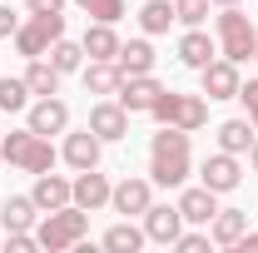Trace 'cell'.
<instances>
[{
    "instance_id": "1",
    "label": "cell",
    "mask_w": 258,
    "mask_h": 253,
    "mask_svg": "<svg viewBox=\"0 0 258 253\" xmlns=\"http://www.w3.org/2000/svg\"><path fill=\"white\" fill-rule=\"evenodd\" d=\"M194 174V149H189V129L159 124V134L149 139V179L164 189H184V179Z\"/></svg>"
},
{
    "instance_id": "2",
    "label": "cell",
    "mask_w": 258,
    "mask_h": 253,
    "mask_svg": "<svg viewBox=\"0 0 258 253\" xmlns=\"http://www.w3.org/2000/svg\"><path fill=\"white\" fill-rule=\"evenodd\" d=\"M0 159H5L10 169L45 174V169H55V144L25 124V129H10V134H0Z\"/></svg>"
},
{
    "instance_id": "3",
    "label": "cell",
    "mask_w": 258,
    "mask_h": 253,
    "mask_svg": "<svg viewBox=\"0 0 258 253\" xmlns=\"http://www.w3.org/2000/svg\"><path fill=\"white\" fill-rule=\"evenodd\" d=\"M85 233H90V209H80V204L50 209L45 219L35 223V238H40V248H45V253H64V248H75Z\"/></svg>"
},
{
    "instance_id": "4",
    "label": "cell",
    "mask_w": 258,
    "mask_h": 253,
    "mask_svg": "<svg viewBox=\"0 0 258 253\" xmlns=\"http://www.w3.org/2000/svg\"><path fill=\"white\" fill-rule=\"evenodd\" d=\"M253 50H258L253 20L238 5H219V55L233 60V65H243V60H253Z\"/></svg>"
},
{
    "instance_id": "5",
    "label": "cell",
    "mask_w": 258,
    "mask_h": 253,
    "mask_svg": "<svg viewBox=\"0 0 258 253\" xmlns=\"http://www.w3.org/2000/svg\"><path fill=\"white\" fill-rule=\"evenodd\" d=\"M149 114L159 119V124H174V129H204L209 124V99L204 95H179V90H164L154 104H149Z\"/></svg>"
},
{
    "instance_id": "6",
    "label": "cell",
    "mask_w": 258,
    "mask_h": 253,
    "mask_svg": "<svg viewBox=\"0 0 258 253\" xmlns=\"http://www.w3.org/2000/svg\"><path fill=\"white\" fill-rule=\"evenodd\" d=\"M60 35H64V15H30L10 40H15V50H20L25 60H40V55H50V45H55Z\"/></svg>"
},
{
    "instance_id": "7",
    "label": "cell",
    "mask_w": 258,
    "mask_h": 253,
    "mask_svg": "<svg viewBox=\"0 0 258 253\" xmlns=\"http://www.w3.org/2000/svg\"><path fill=\"white\" fill-rule=\"evenodd\" d=\"M199 184L214 194H233L238 184H243V169H238V154H228V149H219V154H209L204 164H199Z\"/></svg>"
},
{
    "instance_id": "8",
    "label": "cell",
    "mask_w": 258,
    "mask_h": 253,
    "mask_svg": "<svg viewBox=\"0 0 258 253\" xmlns=\"http://www.w3.org/2000/svg\"><path fill=\"white\" fill-rule=\"evenodd\" d=\"M238 85L243 80H238V65L233 60H219L214 55V60L199 70V95L204 99H238Z\"/></svg>"
},
{
    "instance_id": "9",
    "label": "cell",
    "mask_w": 258,
    "mask_h": 253,
    "mask_svg": "<svg viewBox=\"0 0 258 253\" xmlns=\"http://www.w3.org/2000/svg\"><path fill=\"white\" fill-rule=\"evenodd\" d=\"M99 149H104V139H99L95 129L85 124V129H64V164L80 174V169H99Z\"/></svg>"
},
{
    "instance_id": "10",
    "label": "cell",
    "mask_w": 258,
    "mask_h": 253,
    "mask_svg": "<svg viewBox=\"0 0 258 253\" xmlns=\"http://www.w3.org/2000/svg\"><path fill=\"white\" fill-rule=\"evenodd\" d=\"M154 204V179H119L114 194H109V209L114 214H124V219H144V209Z\"/></svg>"
},
{
    "instance_id": "11",
    "label": "cell",
    "mask_w": 258,
    "mask_h": 253,
    "mask_svg": "<svg viewBox=\"0 0 258 253\" xmlns=\"http://www.w3.org/2000/svg\"><path fill=\"white\" fill-rule=\"evenodd\" d=\"M179 233H184L179 204H149V209H144V238H149V243H169V248H174Z\"/></svg>"
},
{
    "instance_id": "12",
    "label": "cell",
    "mask_w": 258,
    "mask_h": 253,
    "mask_svg": "<svg viewBox=\"0 0 258 253\" xmlns=\"http://www.w3.org/2000/svg\"><path fill=\"white\" fill-rule=\"evenodd\" d=\"M90 129H95L104 144H114V139L129 134V109L119 99H95V104H90Z\"/></svg>"
},
{
    "instance_id": "13",
    "label": "cell",
    "mask_w": 258,
    "mask_h": 253,
    "mask_svg": "<svg viewBox=\"0 0 258 253\" xmlns=\"http://www.w3.org/2000/svg\"><path fill=\"white\" fill-rule=\"evenodd\" d=\"M30 199H35V209L40 214H50V209H64V204H75V179H64V174H35V189H30Z\"/></svg>"
},
{
    "instance_id": "14",
    "label": "cell",
    "mask_w": 258,
    "mask_h": 253,
    "mask_svg": "<svg viewBox=\"0 0 258 253\" xmlns=\"http://www.w3.org/2000/svg\"><path fill=\"white\" fill-rule=\"evenodd\" d=\"M164 95V85L154 80V75H124V85H119V104H124L129 114H149V104Z\"/></svg>"
},
{
    "instance_id": "15",
    "label": "cell",
    "mask_w": 258,
    "mask_h": 253,
    "mask_svg": "<svg viewBox=\"0 0 258 253\" xmlns=\"http://www.w3.org/2000/svg\"><path fill=\"white\" fill-rule=\"evenodd\" d=\"M25 124H30L35 134H45V139H50V134H64V129H70V104H64L60 95H45L40 104H30V119H25Z\"/></svg>"
},
{
    "instance_id": "16",
    "label": "cell",
    "mask_w": 258,
    "mask_h": 253,
    "mask_svg": "<svg viewBox=\"0 0 258 253\" xmlns=\"http://www.w3.org/2000/svg\"><path fill=\"white\" fill-rule=\"evenodd\" d=\"M109 194H114V184H109L99 169H80V174H75V204H80V209L95 214V209L109 204Z\"/></svg>"
},
{
    "instance_id": "17",
    "label": "cell",
    "mask_w": 258,
    "mask_h": 253,
    "mask_svg": "<svg viewBox=\"0 0 258 253\" xmlns=\"http://www.w3.org/2000/svg\"><path fill=\"white\" fill-rule=\"evenodd\" d=\"M179 214H184V223H194V228H209V219L219 214V194L214 189H184L179 194Z\"/></svg>"
},
{
    "instance_id": "18",
    "label": "cell",
    "mask_w": 258,
    "mask_h": 253,
    "mask_svg": "<svg viewBox=\"0 0 258 253\" xmlns=\"http://www.w3.org/2000/svg\"><path fill=\"white\" fill-rule=\"evenodd\" d=\"M119 85H124V70H119L114 60H90V65H85V90H90V95L114 99Z\"/></svg>"
},
{
    "instance_id": "19",
    "label": "cell",
    "mask_w": 258,
    "mask_h": 253,
    "mask_svg": "<svg viewBox=\"0 0 258 253\" xmlns=\"http://www.w3.org/2000/svg\"><path fill=\"white\" fill-rule=\"evenodd\" d=\"M243 228H248V214H243V209H219V214L209 219V238H214L219 248H233V243L243 238Z\"/></svg>"
},
{
    "instance_id": "20",
    "label": "cell",
    "mask_w": 258,
    "mask_h": 253,
    "mask_svg": "<svg viewBox=\"0 0 258 253\" xmlns=\"http://www.w3.org/2000/svg\"><path fill=\"white\" fill-rule=\"evenodd\" d=\"M214 55H219V45H214L209 35L199 30V25H189V30L179 35V60L189 65V70H204V65L214 60Z\"/></svg>"
},
{
    "instance_id": "21",
    "label": "cell",
    "mask_w": 258,
    "mask_h": 253,
    "mask_svg": "<svg viewBox=\"0 0 258 253\" xmlns=\"http://www.w3.org/2000/svg\"><path fill=\"white\" fill-rule=\"evenodd\" d=\"M80 45H85V55H90V60H114L124 40L114 35V25H109V20H95V25L85 30V40H80Z\"/></svg>"
},
{
    "instance_id": "22",
    "label": "cell",
    "mask_w": 258,
    "mask_h": 253,
    "mask_svg": "<svg viewBox=\"0 0 258 253\" xmlns=\"http://www.w3.org/2000/svg\"><path fill=\"white\" fill-rule=\"evenodd\" d=\"M35 219H40V209H35L30 194H10V199L0 204V223H5V233H10V228H35Z\"/></svg>"
},
{
    "instance_id": "23",
    "label": "cell",
    "mask_w": 258,
    "mask_h": 253,
    "mask_svg": "<svg viewBox=\"0 0 258 253\" xmlns=\"http://www.w3.org/2000/svg\"><path fill=\"white\" fill-rule=\"evenodd\" d=\"M114 65H119L124 75H154V45H149V40H129V45H119Z\"/></svg>"
},
{
    "instance_id": "24",
    "label": "cell",
    "mask_w": 258,
    "mask_h": 253,
    "mask_svg": "<svg viewBox=\"0 0 258 253\" xmlns=\"http://www.w3.org/2000/svg\"><path fill=\"white\" fill-rule=\"evenodd\" d=\"M253 119L243 114V119H224L219 124V149H228V154H248V144H253Z\"/></svg>"
},
{
    "instance_id": "25",
    "label": "cell",
    "mask_w": 258,
    "mask_h": 253,
    "mask_svg": "<svg viewBox=\"0 0 258 253\" xmlns=\"http://www.w3.org/2000/svg\"><path fill=\"white\" fill-rule=\"evenodd\" d=\"M25 85H30V95H40V99H45V95H60V70L40 55V60H30V70H25Z\"/></svg>"
},
{
    "instance_id": "26",
    "label": "cell",
    "mask_w": 258,
    "mask_h": 253,
    "mask_svg": "<svg viewBox=\"0 0 258 253\" xmlns=\"http://www.w3.org/2000/svg\"><path fill=\"white\" fill-rule=\"evenodd\" d=\"M99 243H104L109 253H139L144 243H149V238H144V228H134V223L124 219V223H114V228H109Z\"/></svg>"
},
{
    "instance_id": "27",
    "label": "cell",
    "mask_w": 258,
    "mask_h": 253,
    "mask_svg": "<svg viewBox=\"0 0 258 253\" xmlns=\"http://www.w3.org/2000/svg\"><path fill=\"white\" fill-rule=\"evenodd\" d=\"M139 25H144V35H164L174 25V5L169 0H144L139 5Z\"/></svg>"
},
{
    "instance_id": "28",
    "label": "cell",
    "mask_w": 258,
    "mask_h": 253,
    "mask_svg": "<svg viewBox=\"0 0 258 253\" xmlns=\"http://www.w3.org/2000/svg\"><path fill=\"white\" fill-rule=\"evenodd\" d=\"M50 65H55V70H60V75H70V70H80V65H85V45H80V40H55V45H50Z\"/></svg>"
},
{
    "instance_id": "29",
    "label": "cell",
    "mask_w": 258,
    "mask_h": 253,
    "mask_svg": "<svg viewBox=\"0 0 258 253\" xmlns=\"http://www.w3.org/2000/svg\"><path fill=\"white\" fill-rule=\"evenodd\" d=\"M25 104H30V85H25V75H20V80L5 75V80H0V109H5V114H20Z\"/></svg>"
},
{
    "instance_id": "30",
    "label": "cell",
    "mask_w": 258,
    "mask_h": 253,
    "mask_svg": "<svg viewBox=\"0 0 258 253\" xmlns=\"http://www.w3.org/2000/svg\"><path fill=\"white\" fill-rule=\"evenodd\" d=\"M75 5H80L85 15H95V20H109V25L124 20V0H75Z\"/></svg>"
},
{
    "instance_id": "31",
    "label": "cell",
    "mask_w": 258,
    "mask_h": 253,
    "mask_svg": "<svg viewBox=\"0 0 258 253\" xmlns=\"http://www.w3.org/2000/svg\"><path fill=\"white\" fill-rule=\"evenodd\" d=\"M209 5H214V0H174V20H179V25H204Z\"/></svg>"
},
{
    "instance_id": "32",
    "label": "cell",
    "mask_w": 258,
    "mask_h": 253,
    "mask_svg": "<svg viewBox=\"0 0 258 253\" xmlns=\"http://www.w3.org/2000/svg\"><path fill=\"white\" fill-rule=\"evenodd\" d=\"M209 243H214V238H209V228H204V233H199V228H184V233L174 238V248H179V253H204Z\"/></svg>"
},
{
    "instance_id": "33",
    "label": "cell",
    "mask_w": 258,
    "mask_h": 253,
    "mask_svg": "<svg viewBox=\"0 0 258 253\" xmlns=\"http://www.w3.org/2000/svg\"><path fill=\"white\" fill-rule=\"evenodd\" d=\"M238 104H243V114H248L253 129H258V75L248 80V85H238Z\"/></svg>"
},
{
    "instance_id": "34",
    "label": "cell",
    "mask_w": 258,
    "mask_h": 253,
    "mask_svg": "<svg viewBox=\"0 0 258 253\" xmlns=\"http://www.w3.org/2000/svg\"><path fill=\"white\" fill-rule=\"evenodd\" d=\"M15 30H20V15H15L10 5H0V40H10Z\"/></svg>"
},
{
    "instance_id": "35",
    "label": "cell",
    "mask_w": 258,
    "mask_h": 253,
    "mask_svg": "<svg viewBox=\"0 0 258 253\" xmlns=\"http://www.w3.org/2000/svg\"><path fill=\"white\" fill-rule=\"evenodd\" d=\"M30 15H64V0H25Z\"/></svg>"
},
{
    "instance_id": "36",
    "label": "cell",
    "mask_w": 258,
    "mask_h": 253,
    "mask_svg": "<svg viewBox=\"0 0 258 253\" xmlns=\"http://www.w3.org/2000/svg\"><path fill=\"white\" fill-rule=\"evenodd\" d=\"M233 253H258V233H248V228H243V238L233 243Z\"/></svg>"
},
{
    "instance_id": "37",
    "label": "cell",
    "mask_w": 258,
    "mask_h": 253,
    "mask_svg": "<svg viewBox=\"0 0 258 253\" xmlns=\"http://www.w3.org/2000/svg\"><path fill=\"white\" fill-rule=\"evenodd\" d=\"M248 164H253V174H258V134H253V144H248Z\"/></svg>"
},
{
    "instance_id": "38",
    "label": "cell",
    "mask_w": 258,
    "mask_h": 253,
    "mask_svg": "<svg viewBox=\"0 0 258 253\" xmlns=\"http://www.w3.org/2000/svg\"><path fill=\"white\" fill-rule=\"evenodd\" d=\"M214 5H238V0H214Z\"/></svg>"
},
{
    "instance_id": "39",
    "label": "cell",
    "mask_w": 258,
    "mask_h": 253,
    "mask_svg": "<svg viewBox=\"0 0 258 253\" xmlns=\"http://www.w3.org/2000/svg\"><path fill=\"white\" fill-rule=\"evenodd\" d=\"M253 60H258V50H253Z\"/></svg>"
}]
</instances>
